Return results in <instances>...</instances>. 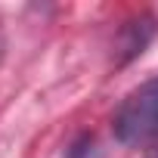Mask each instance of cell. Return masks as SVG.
I'll list each match as a JSON object with an SVG mask.
<instances>
[{
    "label": "cell",
    "instance_id": "cell-1",
    "mask_svg": "<svg viewBox=\"0 0 158 158\" xmlns=\"http://www.w3.org/2000/svg\"><path fill=\"white\" fill-rule=\"evenodd\" d=\"M115 133L127 146L158 143V77L139 84L115 112Z\"/></svg>",
    "mask_w": 158,
    "mask_h": 158
}]
</instances>
